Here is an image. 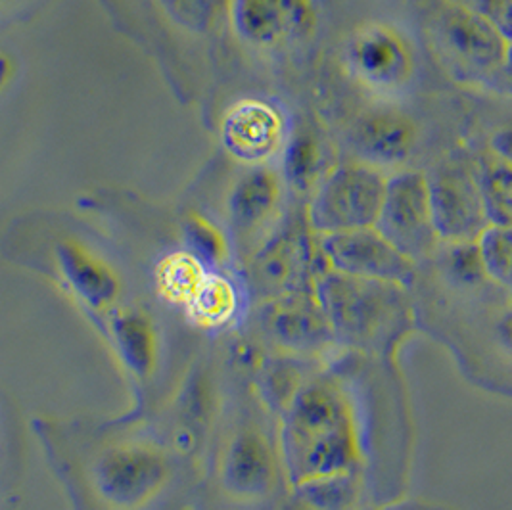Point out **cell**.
Here are the masks:
<instances>
[{"mask_svg":"<svg viewBox=\"0 0 512 510\" xmlns=\"http://www.w3.org/2000/svg\"><path fill=\"white\" fill-rule=\"evenodd\" d=\"M185 510H246L231 505L227 501H223L221 497L213 495L204 486H200V489L196 491V495L192 497V501L188 503V507Z\"/></svg>","mask_w":512,"mask_h":510,"instance_id":"30","label":"cell"},{"mask_svg":"<svg viewBox=\"0 0 512 510\" xmlns=\"http://www.w3.org/2000/svg\"><path fill=\"white\" fill-rule=\"evenodd\" d=\"M351 75L369 91L397 93L415 73V56L405 35L386 24L359 27L346 47Z\"/></svg>","mask_w":512,"mask_h":510,"instance_id":"16","label":"cell"},{"mask_svg":"<svg viewBox=\"0 0 512 510\" xmlns=\"http://www.w3.org/2000/svg\"><path fill=\"white\" fill-rule=\"evenodd\" d=\"M234 24L240 35L259 47L307 35L315 24L311 0H236Z\"/></svg>","mask_w":512,"mask_h":510,"instance_id":"20","label":"cell"},{"mask_svg":"<svg viewBox=\"0 0 512 510\" xmlns=\"http://www.w3.org/2000/svg\"><path fill=\"white\" fill-rule=\"evenodd\" d=\"M183 248L200 257L211 271H229L231 263H236L229 232L200 213H188L183 223Z\"/></svg>","mask_w":512,"mask_h":510,"instance_id":"22","label":"cell"},{"mask_svg":"<svg viewBox=\"0 0 512 510\" xmlns=\"http://www.w3.org/2000/svg\"><path fill=\"white\" fill-rule=\"evenodd\" d=\"M419 139L417 125L397 110H373L353 123L350 142L359 162L378 169L407 162Z\"/></svg>","mask_w":512,"mask_h":510,"instance_id":"18","label":"cell"},{"mask_svg":"<svg viewBox=\"0 0 512 510\" xmlns=\"http://www.w3.org/2000/svg\"><path fill=\"white\" fill-rule=\"evenodd\" d=\"M175 18L194 29H208L223 14L227 0H165Z\"/></svg>","mask_w":512,"mask_h":510,"instance_id":"27","label":"cell"},{"mask_svg":"<svg viewBox=\"0 0 512 510\" xmlns=\"http://www.w3.org/2000/svg\"><path fill=\"white\" fill-rule=\"evenodd\" d=\"M338 346L373 361L394 359L417 323L407 286L359 279L323 267L315 280Z\"/></svg>","mask_w":512,"mask_h":510,"instance_id":"5","label":"cell"},{"mask_svg":"<svg viewBox=\"0 0 512 510\" xmlns=\"http://www.w3.org/2000/svg\"><path fill=\"white\" fill-rule=\"evenodd\" d=\"M323 267L319 238L305 217V221L280 225L279 231L257 250L240 273L254 307L256 303L315 288Z\"/></svg>","mask_w":512,"mask_h":510,"instance_id":"9","label":"cell"},{"mask_svg":"<svg viewBox=\"0 0 512 510\" xmlns=\"http://www.w3.org/2000/svg\"><path fill=\"white\" fill-rule=\"evenodd\" d=\"M252 313V298L242 273L210 271L179 319L196 336L229 338L238 334Z\"/></svg>","mask_w":512,"mask_h":510,"instance_id":"17","label":"cell"},{"mask_svg":"<svg viewBox=\"0 0 512 510\" xmlns=\"http://www.w3.org/2000/svg\"><path fill=\"white\" fill-rule=\"evenodd\" d=\"M445 275L463 286H476L488 280L478 242L440 244Z\"/></svg>","mask_w":512,"mask_h":510,"instance_id":"25","label":"cell"},{"mask_svg":"<svg viewBox=\"0 0 512 510\" xmlns=\"http://www.w3.org/2000/svg\"><path fill=\"white\" fill-rule=\"evenodd\" d=\"M202 486L246 510H277L292 489L279 417L257 394L246 363L234 349L233 378L204 464Z\"/></svg>","mask_w":512,"mask_h":510,"instance_id":"3","label":"cell"},{"mask_svg":"<svg viewBox=\"0 0 512 510\" xmlns=\"http://www.w3.org/2000/svg\"><path fill=\"white\" fill-rule=\"evenodd\" d=\"M282 183L279 173L256 165L234 185L227 204V232L238 271L279 231Z\"/></svg>","mask_w":512,"mask_h":510,"instance_id":"14","label":"cell"},{"mask_svg":"<svg viewBox=\"0 0 512 510\" xmlns=\"http://www.w3.org/2000/svg\"><path fill=\"white\" fill-rule=\"evenodd\" d=\"M371 510H378V509H376V507H374V509H371Z\"/></svg>","mask_w":512,"mask_h":510,"instance_id":"33","label":"cell"},{"mask_svg":"<svg viewBox=\"0 0 512 510\" xmlns=\"http://www.w3.org/2000/svg\"><path fill=\"white\" fill-rule=\"evenodd\" d=\"M175 317L160 303L133 298L94 328L131 390L133 415L156 411L198 338Z\"/></svg>","mask_w":512,"mask_h":510,"instance_id":"4","label":"cell"},{"mask_svg":"<svg viewBox=\"0 0 512 510\" xmlns=\"http://www.w3.org/2000/svg\"><path fill=\"white\" fill-rule=\"evenodd\" d=\"M489 217L495 225H512V163L489 154L480 165Z\"/></svg>","mask_w":512,"mask_h":510,"instance_id":"24","label":"cell"},{"mask_svg":"<svg viewBox=\"0 0 512 510\" xmlns=\"http://www.w3.org/2000/svg\"><path fill=\"white\" fill-rule=\"evenodd\" d=\"M488 280L512 300V225H491L478 240Z\"/></svg>","mask_w":512,"mask_h":510,"instance_id":"23","label":"cell"},{"mask_svg":"<svg viewBox=\"0 0 512 510\" xmlns=\"http://www.w3.org/2000/svg\"><path fill=\"white\" fill-rule=\"evenodd\" d=\"M388 179L382 169L367 163L336 167L323 179L307 208L309 227L315 234L376 227Z\"/></svg>","mask_w":512,"mask_h":510,"instance_id":"10","label":"cell"},{"mask_svg":"<svg viewBox=\"0 0 512 510\" xmlns=\"http://www.w3.org/2000/svg\"><path fill=\"white\" fill-rule=\"evenodd\" d=\"M50 263L52 279L93 328L117 307L133 300L116 265L79 238L68 236L54 242Z\"/></svg>","mask_w":512,"mask_h":510,"instance_id":"11","label":"cell"},{"mask_svg":"<svg viewBox=\"0 0 512 510\" xmlns=\"http://www.w3.org/2000/svg\"><path fill=\"white\" fill-rule=\"evenodd\" d=\"M371 363L342 351L307 378L280 415L290 486L334 474L371 478L373 434L365 384Z\"/></svg>","mask_w":512,"mask_h":510,"instance_id":"2","label":"cell"},{"mask_svg":"<svg viewBox=\"0 0 512 510\" xmlns=\"http://www.w3.org/2000/svg\"><path fill=\"white\" fill-rule=\"evenodd\" d=\"M284 171H286L288 183L296 190L305 192L319 171V148L315 140L305 135L292 140L286 150Z\"/></svg>","mask_w":512,"mask_h":510,"instance_id":"26","label":"cell"},{"mask_svg":"<svg viewBox=\"0 0 512 510\" xmlns=\"http://www.w3.org/2000/svg\"><path fill=\"white\" fill-rule=\"evenodd\" d=\"M231 378V336H198L160 405L148 415L179 453L198 464L202 474L223 415Z\"/></svg>","mask_w":512,"mask_h":510,"instance_id":"6","label":"cell"},{"mask_svg":"<svg viewBox=\"0 0 512 510\" xmlns=\"http://www.w3.org/2000/svg\"><path fill=\"white\" fill-rule=\"evenodd\" d=\"M238 336L259 351L321 363H330L344 351L315 288L256 303Z\"/></svg>","mask_w":512,"mask_h":510,"instance_id":"8","label":"cell"},{"mask_svg":"<svg viewBox=\"0 0 512 510\" xmlns=\"http://www.w3.org/2000/svg\"><path fill=\"white\" fill-rule=\"evenodd\" d=\"M428 47L443 71L466 87H495L511 39L459 0H436L426 16Z\"/></svg>","mask_w":512,"mask_h":510,"instance_id":"7","label":"cell"},{"mask_svg":"<svg viewBox=\"0 0 512 510\" xmlns=\"http://www.w3.org/2000/svg\"><path fill=\"white\" fill-rule=\"evenodd\" d=\"M221 135L233 158L257 165L279 152L284 121L273 106L261 100H242L227 112Z\"/></svg>","mask_w":512,"mask_h":510,"instance_id":"19","label":"cell"},{"mask_svg":"<svg viewBox=\"0 0 512 510\" xmlns=\"http://www.w3.org/2000/svg\"><path fill=\"white\" fill-rule=\"evenodd\" d=\"M376 229L399 252L413 261L428 259L438 252L440 236L434 225L428 175L415 169H401L388 179L384 206Z\"/></svg>","mask_w":512,"mask_h":510,"instance_id":"12","label":"cell"},{"mask_svg":"<svg viewBox=\"0 0 512 510\" xmlns=\"http://www.w3.org/2000/svg\"><path fill=\"white\" fill-rule=\"evenodd\" d=\"M33 432L71 510H185L202 486L150 417H37Z\"/></svg>","mask_w":512,"mask_h":510,"instance_id":"1","label":"cell"},{"mask_svg":"<svg viewBox=\"0 0 512 510\" xmlns=\"http://www.w3.org/2000/svg\"><path fill=\"white\" fill-rule=\"evenodd\" d=\"M434 225L442 244L478 242L491 223L480 169L447 162L428 175Z\"/></svg>","mask_w":512,"mask_h":510,"instance_id":"13","label":"cell"},{"mask_svg":"<svg viewBox=\"0 0 512 510\" xmlns=\"http://www.w3.org/2000/svg\"><path fill=\"white\" fill-rule=\"evenodd\" d=\"M497 336L503 349L512 357V307L501 317L499 325H497Z\"/></svg>","mask_w":512,"mask_h":510,"instance_id":"32","label":"cell"},{"mask_svg":"<svg viewBox=\"0 0 512 510\" xmlns=\"http://www.w3.org/2000/svg\"><path fill=\"white\" fill-rule=\"evenodd\" d=\"M493 89H497L499 93H503L505 96L512 98V41L509 54H507V60H505V66H503V70L499 73V77H497Z\"/></svg>","mask_w":512,"mask_h":510,"instance_id":"31","label":"cell"},{"mask_svg":"<svg viewBox=\"0 0 512 510\" xmlns=\"http://www.w3.org/2000/svg\"><path fill=\"white\" fill-rule=\"evenodd\" d=\"M459 2L488 16L489 20L499 25V29L512 41V0H459Z\"/></svg>","mask_w":512,"mask_h":510,"instance_id":"28","label":"cell"},{"mask_svg":"<svg viewBox=\"0 0 512 510\" xmlns=\"http://www.w3.org/2000/svg\"><path fill=\"white\" fill-rule=\"evenodd\" d=\"M317 238L325 267L336 273L359 279L396 282L407 288L417 280L419 263L399 252L376 227L317 234Z\"/></svg>","mask_w":512,"mask_h":510,"instance_id":"15","label":"cell"},{"mask_svg":"<svg viewBox=\"0 0 512 510\" xmlns=\"http://www.w3.org/2000/svg\"><path fill=\"white\" fill-rule=\"evenodd\" d=\"M489 154L503 162L512 163V123L493 133L489 139Z\"/></svg>","mask_w":512,"mask_h":510,"instance_id":"29","label":"cell"},{"mask_svg":"<svg viewBox=\"0 0 512 510\" xmlns=\"http://www.w3.org/2000/svg\"><path fill=\"white\" fill-rule=\"evenodd\" d=\"M210 271V267L187 248L167 252L152 269V290L156 302L173 315H181Z\"/></svg>","mask_w":512,"mask_h":510,"instance_id":"21","label":"cell"}]
</instances>
